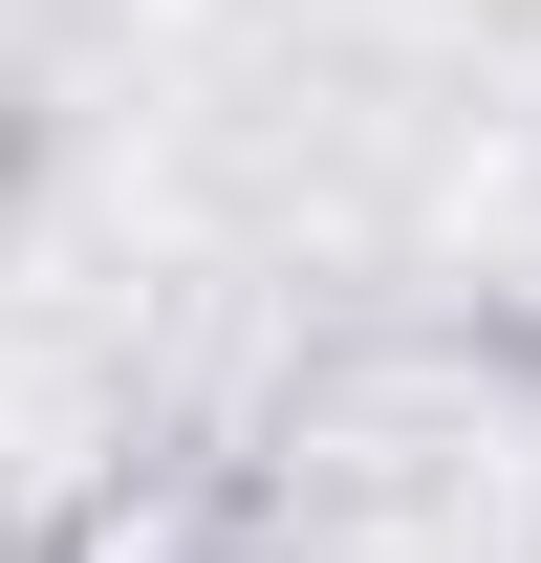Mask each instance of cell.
<instances>
[{
  "instance_id": "6da1fadb",
  "label": "cell",
  "mask_w": 541,
  "mask_h": 563,
  "mask_svg": "<svg viewBox=\"0 0 541 563\" xmlns=\"http://www.w3.org/2000/svg\"><path fill=\"white\" fill-rule=\"evenodd\" d=\"M66 563H217V542H196V498H87Z\"/></svg>"
}]
</instances>
